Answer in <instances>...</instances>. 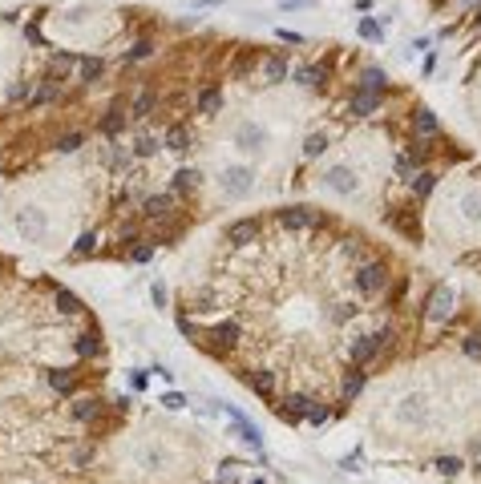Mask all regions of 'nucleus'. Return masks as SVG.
I'll use <instances>...</instances> for the list:
<instances>
[{"label": "nucleus", "mask_w": 481, "mask_h": 484, "mask_svg": "<svg viewBox=\"0 0 481 484\" xmlns=\"http://www.w3.org/2000/svg\"><path fill=\"white\" fill-rule=\"evenodd\" d=\"M433 174H429V170H417V174H412L409 178V186H412V194H417V198H425V194H429V190H433Z\"/></svg>", "instance_id": "30"}, {"label": "nucleus", "mask_w": 481, "mask_h": 484, "mask_svg": "<svg viewBox=\"0 0 481 484\" xmlns=\"http://www.w3.org/2000/svg\"><path fill=\"white\" fill-rule=\"evenodd\" d=\"M356 311H360V307H352V303H340L336 311H332V319H336V323H348L352 315H356Z\"/></svg>", "instance_id": "44"}, {"label": "nucleus", "mask_w": 481, "mask_h": 484, "mask_svg": "<svg viewBox=\"0 0 481 484\" xmlns=\"http://www.w3.org/2000/svg\"><path fill=\"white\" fill-rule=\"evenodd\" d=\"M235 145H239L243 154H259L267 145V134L255 125V121H243L239 129H235Z\"/></svg>", "instance_id": "9"}, {"label": "nucleus", "mask_w": 481, "mask_h": 484, "mask_svg": "<svg viewBox=\"0 0 481 484\" xmlns=\"http://www.w3.org/2000/svg\"><path fill=\"white\" fill-rule=\"evenodd\" d=\"M150 53H154V45H150V41H138V45L130 48V61H142V57H150Z\"/></svg>", "instance_id": "45"}, {"label": "nucleus", "mask_w": 481, "mask_h": 484, "mask_svg": "<svg viewBox=\"0 0 481 484\" xmlns=\"http://www.w3.org/2000/svg\"><path fill=\"white\" fill-rule=\"evenodd\" d=\"M453 303H457V295H453V287H433V295H429V319H449L453 315Z\"/></svg>", "instance_id": "11"}, {"label": "nucleus", "mask_w": 481, "mask_h": 484, "mask_svg": "<svg viewBox=\"0 0 481 484\" xmlns=\"http://www.w3.org/2000/svg\"><path fill=\"white\" fill-rule=\"evenodd\" d=\"M49 388H53V392H61V395H73V392H77V375H73L69 368L49 371Z\"/></svg>", "instance_id": "19"}, {"label": "nucleus", "mask_w": 481, "mask_h": 484, "mask_svg": "<svg viewBox=\"0 0 481 484\" xmlns=\"http://www.w3.org/2000/svg\"><path fill=\"white\" fill-rule=\"evenodd\" d=\"M17 226H21V234H24V238H41V234H45V214L28 206V210H21Z\"/></svg>", "instance_id": "15"}, {"label": "nucleus", "mask_w": 481, "mask_h": 484, "mask_svg": "<svg viewBox=\"0 0 481 484\" xmlns=\"http://www.w3.org/2000/svg\"><path fill=\"white\" fill-rule=\"evenodd\" d=\"M166 150H174V154H186V150H191V134H186L182 125H170V129H166Z\"/></svg>", "instance_id": "27"}, {"label": "nucleus", "mask_w": 481, "mask_h": 484, "mask_svg": "<svg viewBox=\"0 0 481 484\" xmlns=\"http://www.w3.org/2000/svg\"><path fill=\"white\" fill-rule=\"evenodd\" d=\"M251 484H267V481H251Z\"/></svg>", "instance_id": "57"}, {"label": "nucleus", "mask_w": 481, "mask_h": 484, "mask_svg": "<svg viewBox=\"0 0 481 484\" xmlns=\"http://www.w3.org/2000/svg\"><path fill=\"white\" fill-rule=\"evenodd\" d=\"M352 287H356V295H360V299H376V295L388 287V262H381V258L360 262V267H356V275H352Z\"/></svg>", "instance_id": "2"}, {"label": "nucleus", "mask_w": 481, "mask_h": 484, "mask_svg": "<svg viewBox=\"0 0 481 484\" xmlns=\"http://www.w3.org/2000/svg\"><path fill=\"white\" fill-rule=\"evenodd\" d=\"M465 218L481 222V194H465Z\"/></svg>", "instance_id": "38"}, {"label": "nucleus", "mask_w": 481, "mask_h": 484, "mask_svg": "<svg viewBox=\"0 0 481 484\" xmlns=\"http://www.w3.org/2000/svg\"><path fill=\"white\" fill-rule=\"evenodd\" d=\"M73 347H77L81 359H94V355H101V335H97V331H81V335L73 339Z\"/></svg>", "instance_id": "20"}, {"label": "nucleus", "mask_w": 481, "mask_h": 484, "mask_svg": "<svg viewBox=\"0 0 481 484\" xmlns=\"http://www.w3.org/2000/svg\"><path fill=\"white\" fill-rule=\"evenodd\" d=\"M388 343H392V327H376V331H368V335H356V339L348 343V359H352V368L372 364Z\"/></svg>", "instance_id": "1"}, {"label": "nucleus", "mask_w": 481, "mask_h": 484, "mask_svg": "<svg viewBox=\"0 0 481 484\" xmlns=\"http://www.w3.org/2000/svg\"><path fill=\"white\" fill-rule=\"evenodd\" d=\"M101 408H105V404H101L97 395H81V400L73 404V420H81V424H89V420H97V415H101Z\"/></svg>", "instance_id": "16"}, {"label": "nucleus", "mask_w": 481, "mask_h": 484, "mask_svg": "<svg viewBox=\"0 0 481 484\" xmlns=\"http://www.w3.org/2000/svg\"><path fill=\"white\" fill-rule=\"evenodd\" d=\"M279 8H312V0H279Z\"/></svg>", "instance_id": "54"}, {"label": "nucleus", "mask_w": 481, "mask_h": 484, "mask_svg": "<svg viewBox=\"0 0 481 484\" xmlns=\"http://www.w3.org/2000/svg\"><path fill=\"white\" fill-rule=\"evenodd\" d=\"M94 247H97V234H94V231H85L81 238H77L73 254H77V258H85V254H94Z\"/></svg>", "instance_id": "36"}, {"label": "nucleus", "mask_w": 481, "mask_h": 484, "mask_svg": "<svg viewBox=\"0 0 481 484\" xmlns=\"http://www.w3.org/2000/svg\"><path fill=\"white\" fill-rule=\"evenodd\" d=\"M465 351H469V355H481V339H478V335H469V339H465Z\"/></svg>", "instance_id": "53"}, {"label": "nucleus", "mask_w": 481, "mask_h": 484, "mask_svg": "<svg viewBox=\"0 0 481 484\" xmlns=\"http://www.w3.org/2000/svg\"><path fill=\"white\" fill-rule=\"evenodd\" d=\"M340 251H344V258H356V262L364 258V247L356 242V238H344V247H340Z\"/></svg>", "instance_id": "43"}, {"label": "nucleus", "mask_w": 481, "mask_h": 484, "mask_svg": "<svg viewBox=\"0 0 481 484\" xmlns=\"http://www.w3.org/2000/svg\"><path fill=\"white\" fill-rule=\"evenodd\" d=\"M57 311H61V315H81V299H77V295H69V291H57Z\"/></svg>", "instance_id": "32"}, {"label": "nucleus", "mask_w": 481, "mask_h": 484, "mask_svg": "<svg viewBox=\"0 0 481 484\" xmlns=\"http://www.w3.org/2000/svg\"><path fill=\"white\" fill-rule=\"evenodd\" d=\"M478 24H481V8H478Z\"/></svg>", "instance_id": "58"}, {"label": "nucleus", "mask_w": 481, "mask_h": 484, "mask_svg": "<svg viewBox=\"0 0 481 484\" xmlns=\"http://www.w3.org/2000/svg\"><path fill=\"white\" fill-rule=\"evenodd\" d=\"M158 145H162V141L154 138V134H142V138H134V158H150V154H158Z\"/></svg>", "instance_id": "31"}, {"label": "nucleus", "mask_w": 481, "mask_h": 484, "mask_svg": "<svg viewBox=\"0 0 481 484\" xmlns=\"http://www.w3.org/2000/svg\"><path fill=\"white\" fill-rule=\"evenodd\" d=\"M324 186L332 190V194H356V174L348 170V165H332V170H324Z\"/></svg>", "instance_id": "8"}, {"label": "nucleus", "mask_w": 481, "mask_h": 484, "mask_svg": "<svg viewBox=\"0 0 481 484\" xmlns=\"http://www.w3.org/2000/svg\"><path fill=\"white\" fill-rule=\"evenodd\" d=\"M77 65H81V81H85V85H97L101 73H105V61H101V57H81Z\"/></svg>", "instance_id": "25"}, {"label": "nucleus", "mask_w": 481, "mask_h": 484, "mask_svg": "<svg viewBox=\"0 0 481 484\" xmlns=\"http://www.w3.org/2000/svg\"><path fill=\"white\" fill-rule=\"evenodd\" d=\"M437 472H441V476H457L461 460H457V456H441V460H437Z\"/></svg>", "instance_id": "41"}, {"label": "nucleus", "mask_w": 481, "mask_h": 484, "mask_svg": "<svg viewBox=\"0 0 481 484\" xmlns=\"http://www.w3.org/2000/svg\"><path fill=\"white\" fill-rule=\"evenodd\" d=\"M412 129H417L421 138H437V134H441L437 114H433V109H417V114H412Z\"/></svg>", "instance_id": "18"}, {"label": "nucleus", "mask_w": 481, "mask_h": 484, "mask_svg": "<svg viewBox=\"0 0 481 484\" xmlns=\"http://www.w3.org/2000/svg\"><path fill=\"white\" fill-rule=\"evenodd\" d=\"M259 234H263V226H259V218H239V222H231V226H227V247H235V251H243V247H251V242H259Z\"/></svg>", "instance_id": "5"}, {"label": "nucleus", "mask_w": 481, "mask_h": 484, "mask_svg": "<svg viewBox=\"0 0 481 484\" xmlns=\"http://www.w3.org/2000/svg\"><path fill=\"white\" fill-rule=\"evenodd\" d=\"M478 472H481V444H478Z\"/></svg>", "instance_id": "56"}, {"label": "nucleus", "mask_w": 481, "mask_h": 484, "mask_svg": "<svg viewBox=\"0 0 481 484\" xmlns=\"http://www.w3.org/2000/svg\"><path fill=\"white\" fill-rule=\"evenodd\" d=\"M222 408H227V404H222ZM227 415L235 420V428H239V436L247 440V444H251V448H255L259 456H263V436L255 432V424H251V420H247V415H243V412H235V408H227Z\"/></svg>", "instance_id": "12"}, {"label": "nucleus", "mask_w": 481, "mask_h": 484, "mask_svg": "<svg viewBox=\"0 0 481 484\" xmlns=\"http://www.w3.org/2000/svg\"><path fill=\"white\" fill-rule=\"evenodd\" d=\"M202 186V174L198 170H178L174 174V194H194Z\"/></svg>", "instance_id": "26"}, {"label": "nucleus", "mask_w": 481, "mask_h": 484, "mask_svg": "<svg viewBox=\"0 0 481 484\" xmlns=\"http://www.w3.org/2000/svg\"><path fill=\"white\" fill-rule=\"evenodd\" d=\"M194 109H198L202 117H215L218 109H222V89H218V85L198 89V97H194Z\"/></svg>", "instance_id": "13"}, {"label": "nucleus", "mask_w": 481, "mask_h": 484, "mask_svg": "<svg viewBox=\"0 0 481 484\" xmlns=\"http://www.w3.org/2000/svg\"><path fill=\"white\" fill-rule=\"evenodd\" d=\"M324 150H328V138L324 134H312V138L304 141V158H320Z\"/></svg>", "instance_id": "34"}, {"label": "nucleus", "mask_w": 481, "mask_h": 484, "mask_svg": "<svg viewBox=\"0 0 481 484\" xmlns=\"http://www.w3.org/2000/svg\"><path fill=\"white\" fill-rule=\"evenodd\" d=\"M247 384H251V388H255L259 395H271V384H275V375H271V371H251V375H247Z\"/></svg>", "instance_id": "33"}, {"label": "nucleus", "mask_w": 481, "mask_h": 484, "mask_svg": "<svg viewBox=\"0 0 481 484\" xmlns=\"http://www.w3.org/2000/svg\"><path fill=\"white\" fill-rule=\"evenodd\" d=\"M73 69H77V57H73V53H57V57H53V65H49V73H45V81H49V85H61Z\"/></svg>", "instance_id": "14"}, {"label": "nucleus", "mask_w": 481, "mask_h": 484, "mask_svg": "<svg viewBox=\"0 0 481 484\" xmlns=\"http://www.w3.org/2000/svg\"><path fill=\"white\" fill-rule=\"evenodd\" d=\"M360 89H368V93H381V97H385V89H388L385 73H381V69H364V77H360Z\"/></svg>", "instance_id": "29"}, {"label": "nucleus", "mask_w": 481, "mask_h": 484, "mask_svg": "<svg viewBox=\"0 0 481 484\" xmlns=\"http://www.w3.org/2000/svg\"><path fill=\"white\" fill-rule=\"evenodd\" d=\"M396 420H401V424H421V420H425V400H421V395H409L405 408L396 412Z\"/></svg>", "instance_id": "24"}, {"label": "nucleus", "mask_w": 481, "mask_h": 484, "mask_svg": "<svg viewBox=\"0 0 481 484\" xmlns=\"http://www.w3.org/2000/svg\"><path fill=\"white\" fill-rule=\"evenodd\" d=\"M218 182H222V194H227V198H247L251 186H255V170H251V165H227Z\"/></svg>", "instance_id": "4"}, {"label": "nucleus", "mask_w": 481, "mask_h": 484, "mask_svg": "<svg viewBox=\"0 0 481 484\" xmlns=\"http://www.w3.org/2000/svg\"><path fill=\"white\" fill-rule=\"evenodd\" d=\"M279 226L283 231H312V226H320V214L312 206H283L279 210Z\"/></svg>", "instance_id": "7"}, {"label": "nucleus", "mask_w": 481, "mask_h": 484, "mask_svg": "<svg viewBox=\"0 0 481 484\" xmlns=\"http://www.w3.org/2000/svg\"><path fill=\"white\" fill-rule=\"evenodd\" d=\"M279 41H288V45H304V37H299V33H291V28H279Z\"/></svg>", "instance_id": "50"}, {"label": "nucleus", "mask_w": 481, "mask_h": 484, "mask_svg": "<svg viewBox=\"0 0 481 484\" xmlns=\"http://www.w3.org/2000/svg\"><path fill=\"white\" fill-rule=\"evenodd\" d=\"M328 420H332V412L324 408V400H315V408H312V412H308V420H304V424H315V428H324Z\"/></svg>", "instance_id": "35"}, {"label": "nucleus", "mask_w": 481, "mask_h": 484, "mask_svg": "<svg viewBox=\"0 0 481 484\" xmlns=\"http://www.w3.org/2000/svg\"><path fill=\"white\" fill-rule=\"evenodd\" d=\"M312 408H315V395H308V392H291V395H283V404H279V415H283L288 424H304Z\"/></svg>", "instance_id": "6"}, {"label": "nucleus", "mask_w": 481, "mask_h": 484, "mask_svg": "<svg viewBox=\"0 0 481 484\" xmlns=\"http://www.w3.org/2000/svg\"><path fill=\"white\" fill-rule=\"evenodd\" d=\"M178 327H182V335H194V323H191V311H182V315H178Z\"/></svg>", "instance_id": "51"}, {"label": "nucleus", "mask_w": 481, "mask_h": 484, "mask_svg": "<svg viewBox=\"0 0 481 484\" xmlns=\"http://www.w3.org/2000/svg\"><path fill=\"white\" fill-rule=\"evenodd\" d=\"M150 254H154V242H142V247H134V254H130V258H134V262H146Z\"/></svg>", "instance_id": "47"}, {"label": "nucleus", "mask_w": 481, "mask_h": 484, "mask_svg": "<svg viewBox=\"0 0 481 484\" xmlns=\"http://www.w3.org/2000/svg\"><path fill=\"white\" fill-rule=\"evenodd\" d=\"M150 299H154V307L162 311V307H166V287H162V283H154V287H150Z\"/></svg>", "instance_id": "46"}, {"label": "nucleus", "mask_w": 481, "mask_h": 484, "mask_svg": "<svg viewBox=\"0 0 481 484\" xmlns=\"http://www.w3.org/2000/svg\"><path fill=\"white\" fill-rule=\"evenodd\" d=\"M121 125H125V114H121V109H110V117L101 121V129H105V134H118Z\"/></svg>", "instance_id": "39"}, {"label": "nucleus", "mask_w": 481, "mask_h": 484, "mask_svg": "<svg viewBox=\"0 0 481 484\" xmlns=\"http://www.w3.org/2000/svg\"><path fill=\"white\" fill-rule=\"evenodd\" d=\"M381 93H368V89H356L352 93V114H376L381 109Z\"/></svg>", "instance_id": "21"}, {"label": "nucleus", "mask_w": 481, "mask_h": 484, "mask_svg": "<svg viewBox=\"0 0 481 484\" xmlns=\"http://www.w3.org/2000/svg\"><path fill=\"white\" fill-rule=\"evenodd\" d=\"M81 134H65V138L57 141V154H77V150H81Z\"/></svg>", "instance_id": "37"}, {"label": "nucleus", "mask_w": 481, "mask_h": 484, "mask_svg": "<svg viewBox=\"0 0 481 484\" xmlns=\"http://www.w3.org/2000/svg\"><path fill=\"white\" fill-rule=\"evenodd\" d=\"M142 214L150 222H170L174 218V194H150L142 202Z\"/></svg>", "instance_id": "10"}, {"label": "nucleus", "mask_w": 481, "mask_h": 484, "mask_svg": "<svg viewBox=\"0 0 481 484\" xmlns=\"http://www.w3.org/2000/svg\"><path fill=\"white\" fill-rule=\"evenodd\" d=\"M215 307H218L215 291H191V295H186V311H194V315H207V311H215Z\"/></svg>", "instance_id": "17"}, {"label": "nucleus", "mask_w": 481, "mask_h": 484, "mask_svg": "<svg viewBox=\"0 0 481 484\" xmlns=\"http://www.w3.org/2000/svg\"><path fill=\"white\" fill-rule=\"evenodd\" d=\"M263 81L267 85L288 81V61H283V57H263Z\"/></svg>", "instance_id": "22"}, {"label": "nucleus", "mask_w": 481, "mask_h": 484, "mask_svg": "<svg viewBox=\"0 0 481 484\" xmlns=\"http://www.w3.org/2000/svg\"><path fill=\"white\" fill-rule=\"evenodd\" d=\"M340 392H344V400H352V395H360V392H364V371H360V368L344 371V384H340Z\"/></svg>", "instance_id": "28"}, {"label": "nucleus", "mask_w": 481, "mask_h": 484, "mask_svg": "<svg viewBox=\"0 0 481 484\" xmlns=\"http://www.w3.org/2000/svg\"><path fill=\"white\" fill-rule=\"evenodd\" d=\"M154 109H158V97H154V93H138V97L130 101V117H134V121H146Z\"/></svg>", "instance_id": "23"}, {"label": "nucleus", "mask_w": 481, "mask_h": 484, "mask_svg": "<svg viewBox=\"0 0 481 484\" xmlns=\"http://www.w3.org/2000/svg\"><path fill=\"white\" fill-rule=\"evenodd\" d=\"M202 343L211 347L215 355H227V351H235V347L243 343V327L235 319H227V323H215L211 331H207V339Z\"/></svg>", "instance_id": "3"}, {"label": "nucleus", "mask_w": 481, "mask_h": 484, "mask_svg": "<svg viewBox=\"0 0 481 484\" xmlns=\"http://www.w3.org/2000/svg\"><path fill=\"white\" fill-rule=\"evenodd\" d=\"M360 37H368V41H376V37H381V28H376V21H360Z\"/></svg>", "instance_id": "48"}, {"label": "nucleus", "mask_w": 481, "mask_h": 484, "mask_svg": "<svg viewBox=\"0 0 481 484\" xmlns=\"http://www.w3.org/2000/svg\"><path fill=\"white\" fill-rule=\"evenodd\" d=\"M299 81H304V85H320V69H299Z\"/></svg>", "instance_id": "49"}, {"label": "nucleus", "mask_w": 481, "mask_h": 484, "mask_svg": "<svg viewBox=\"0 0 481 484\" xmlns=\"http://www.w3.org/2000/svg\"><path fill=\"white\" fill-rule=\"evenodd\" d=\"M235 468H239L235 460H222V464H218V484H235Z\"/></svg>", "instance_id": "42"}, {"label": "nucleus", "mask_w": 481, "mask_h": 484, "mask_svg": "<svg viewBox=\"0 0 481 484\" xmlns=\"http://www.w3.org/2000/svg\"><path fill=\"white\" fill-rule=\"evenodd\" d=\"M24 33H28V41H37V45H45V37H41V28H37V24H28Z\"/></svg>", "instance_id": "55"}, {"label": "nucleus", "mask_w": 481, "mask_h": 484, "mask_svg": "<svg viewBox=\"0 0 481 484\" xmlns=\"http://www.w3.org/2000/svg\"><path fill=\"white\" fill-rule=\"evenodd\" d=\"M130 388H134V392H142V388H146V371H134V375H130Z\"/></svg>", "instance_id": "52"}, {"label": "nucleus", "mask_w": 481, "mask_h": 484, "mask_svg": "<svg viewBox=\"0 0 481 484\" xmlns=\"http://www.w3.org/2000/svg\"><path fill=\"white\" fill-rule=\"evenodd\" d=\"M162 408H166V412H182V408H186V395H182V392H166V395H162Z\"/></svg>", "instance_id": "40"}]
</instances>
